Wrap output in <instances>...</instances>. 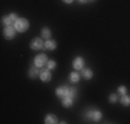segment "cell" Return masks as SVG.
I'll return each instance as SVG.
<instances>
[{"label":"cell","mask_w":130,"mask_h":124,"mask_svg":"<svg viewBox=\"0 0 130 124\" xmlns=\"http://www.w3.org/2000/svg\"><path fill=\"white\" fill-rule=\"evenodd\" d=\"M54 68H55V62L54 61H48L47 62V69H54Z\"/></svg>","instance_id":"18"},{"label":"cell","mask_w":130,"mask_h":124,"mask_svg":"<svg viewBox=\"0 0 130 124\" xmlns=\"http://www.w3.org/2000/svg\"><path fill=\"white\" fill-rule=\"evenodd\" d=\"M118 91H119L120 95H125V94H126V87H125V86H120L119 88H118Z\"/></svg>","instance_id":"19"},{"label":"cell","mask_w":130,"mask_h":124,"mask_svg":"<svg viewBox=\"0 0 130 124\" xmlns=\"http://www.w3.org/2000/svg\"><path fill=\"white\" fill-rule=\"evenodd\" d=\"M64 2H65V3H68V4H69V3H72L73 0H64Z\"/></svg>","instance_id":"21"},{"label":"cell","mask_w":130,"mask_h":124,"mask_svg":"<svg viewBox=\"0 0 130 124\" xmlns=\"http://www.w3.org/2000/svg\"><path fill=\"white\" fill-rule=\"evenodd\" d=\"M69 79H71V81H73V83H78L79 81V79H80V76H79V73H76V72H72L69 74Z\"/></svg>","instance_id":"14"},{"label":"cell","mask_w":130,"mask_h":124,"mask_svg":"<svg viewBox=\"0 0 130 124\" xmlns=\"http://www.w3.org/2000/svg\"><path fill=\"white\" fill-rule=\"evenodd\" d=\"M109 101L112 102V104H113V102H116V101H118V95H116V94H111V97H109Z\"/></svg>","instance_id":"20"},{"label":"cell","mask_w":130,"mask_h":124,"mask_svg":"<svg viewBox=\"0 0 130 124\" xmlns=\"http://www.w3.org/2000/svg\"><path fill=\"white\" fill-rule=\"evenodd\" d=\"M55 94L60 98H65V97H71V88L69 87H58L55 90Z\"/></svg>","instance_id":"3"},{"label":"cell","mask_w":130,"mask_h":124,"mask_svg":"<svg viewBox=\"0 0 130 124\" xmlns=\"http://www.w3.org/2000/svg\"><path fill=\"white\" fill-rule=\"evenodd\" d=\"M55 47H57V43H55L54 40H47V42L44 43L46 50H55Z\"/></svg>","instance_id":"10"},{"label":"cell","mask_w":130,"mask_h":124,"mask_svg":"<svg viewBox=\"0 0 130 124\" xmlns=\"http://www.w3.org/2000/svg\"><path fill=\"white\" fill-rule=\"evenodd\" d=\"M47 55L46 54H39V55H36L35 57V66H38V68H42V66H44V65H47Z\"/></svg>","instance_id":"2"},{"label":"cell","mask_w":130,"mask_h":124,"mask_svg":"<svg viewBox=\"0 0 130 124\" xmlns=\"http://www.w3.org/2000/svg\"><path fill=\"white\" fill-rule=\"evenodd\" d=\"M39 70H38V66H33L32 68V69H30L29 70V76L30 77H32V79H33V77H36V76H39Z\"/></svg>","instance_id":"16"},{"label":"cell","mask_w":130,"mask_h":124,"mask_svg":"<svg viewBox=\"0 0 130 124\" xmlns=\"http://www.w3.org/2000/svg\"><path fill=\"white\" fill-rule=\"evenodd\" d=\"M15 32H17V29H15V26H11V25H8V26L4 28V30H3V33H4V37L8 40L14 39L15 36Z\"/></svg>","instance_id":"4"},{"label":"cell","mask_w":130,"mask_h":124,"mask_svg":"<svg viewBox=\"0 0 130 124\" xmlns=\"http://www.w3.org/2000/svg\"><path fill=\"white\" fill-rule=\"evenodd\" d=\"M14 26L18 32H25V30H28V28H29V22H28V19H25V18H18L17 22L14 24Z\"/></svg>","instance_id":"1"},{"label":"cell","mask_w":130,"mask_h":124,"mask_svg":"<svg viewBox=\"0 0 130 124\" xmlns=\"http://www.w3.org/2000/svg\"><path fill=\"white\" fill-rule=\"evenodd\" d=\"M50 35H51V32H50L48 28H43L42 29V36L44 37V39H50Z\"/></svg>","instance_id":"17"},{"label":"cell","mask_w":130,"mask_h":124,"mask_svg":"<svg viewBox=\"0 0 130 124\" xmlns=\"http://www.w3.org/2000/svg\"><path fill=\"white\" fill-rule=\"evenodd\" d=\"M40 79H42V81H50L51 80V73H50V69H43L42 72H40Z\"/></svg>","instance_id":"9"},{"label":"cell","mask_w":130,"mask_h":124,"mask_svg":"<svg viewBox=\"0 0 130 124\" xmlns=\"http://www.w3.org/2000/svg\"><path fill=\"white\" fill-rule=\"evenodd\" d=\"M44 123L46 124H54V123H57V117L54 114H47L44 119Z\"/></svg>","instance_id":"11"},{"label":"cell","mask_w":130,"mask_h":124,"mask_svg":"<svg viewBox=\"0 0 130 124\" xmlns=\"http://www.w3.org/2000/svg\"><path fill=\"white\" fill-rule=\"evenodd\" d=\"M72 104H73V98L72 97H65V98H62V105H64L65 108L72 106Z\"/></svg>","instance_id":"12"},{"label":"cell","mask_w":130,"mask_h":124,"mask_svg":"<svg viewBox=\"0 0 130 124\" xmlns=\"http://www.w3.org/2000/svg\"><path fill=\"white\" fill-rule=\"evenodd\" d=\"M72 65H73V68H75L76 70H82L83 68H85V59H83L82 57H78V58L73 59Z\"/></svg>","instance_id":"8"},{"label":"cell","mask_w":130,"mask_h":124,"mask_svg":"<svg viewBox=\"0 0 130 124\" xmlns=\"http://www.w3.org/2000/svg\"><path fill=\"white\" fill-rule=\"evenodd\" d=\"M120 102H122V105H125V106H130V97L127 95H122V99H120Z\"/></svg>","instance_id":"15"},{"label":"cell","mask_w":130,"mask_h":124,"mask_svg":"<svg viewBox=\"0 0 130 124\" xmlns=\"http://www.w3.org/2000/svg\"><path fill=\"white\" fill-rule=\"evenodd\" d=\"M79 2H80V3H86V0H79Z\"/></svg>","instance_id":"22"},{"label":"cell","mask_w":130,"mask_h":124,"mask_svg":"<svg viewBox=\"0 0 130 124\" xmlns=\"http://www.w3.org/2000/svg\"><path fill=\"white\" fill-rule=\"evenodd\" d=\"M86 117H87L89 120H91V121H98V120L101 119V112H98V110H89L87 113H86Z\"/></svg>","instance_id":"6"},{"label":"cell","mask_w":130,"mask_h":124,"mask_svg":"<svg viewBox=\"0 0 130 124\" xmlns=\"http://www.w3.org/2000/svg\"><path fill=\"white\" fill-rule=\"evenodd\" d=\"M17 19H18L17 14H10V15H7V17L3 18V24H4L6 26H8V25L15 24V22H17Z\"/></svg>","instance_id":"7"},{"label":"cell","mask_w":130,"mask_h":124,"mask_svg":"<svg viewBox=\"0 0 130 124\" xmlns=\"http://www.w3.org/2000/svg\"><path fill=\"white\" fill-rule=\"evenodd\" d=\"M82 76L83 77H85V79H91V77H93V72H91V70L90 69H86V68H83V69H82Z\"/></svg>","instance_id":"13"},{"label":"cell","mask_w":130,"mask_h":124,"mask_svg":"<svg viewBox=\"0 0 130 124\" xmlns=\"http://www.w3.org/2000/svg\"><path fill=\"white\" fill-rule=\"evenodd\" d=\"M30 48H32V50H42V48H44V43H43L42 37H35V39L30 42Z\"/></svg>","instance_id":"5"}]
</instances>
